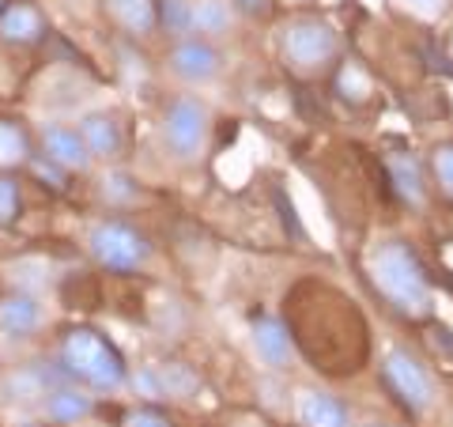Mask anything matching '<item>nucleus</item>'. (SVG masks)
I'll list each match as a JSON object with an SVG mask.
<instances>
[{"label":"nucleus","instance_id":"1","mask_svg":"<svg viewBox=\"0 0 453 427\" xmlns=\"http://www.w3.org/2000/svg\"><path fill=\"white\" fill-rule=\"evenodd\" d=\"M283 322L288 325H321V333H329L318 363H314L325 375L359 371L363 352H366V330H363V318L356 314L351 299L336 295L333 288H321V283H299L288 303H283Z\"/></svg>","mask_w":453,"mask_h":427},{"label":"nucleus","instance_id":"2","mask_svg":"<svg viewBox=\"0 0 453 427\" xmlns=\"http://www.w3.org/2000/svg\"><path fill=\"white\" fill-rule=\"evenodd\" d=\"M366 276H371L374 291L404 318L431 314V280L427 268L416 258V250L401 238L378 242L366 258Z\"/></svg>","mask_w":453,"mask_h":427},{"label":"nucleus","instance_id":"3","mask_svg":"<svg viewBox=\"0 0 453 427\" xmlns=\"http://www.w3.org/2000/svg\"><path fill=\"white\" fill-rule=\"evenodd\" d=\"M57 363H61L68 382L91 393H118L129 382L125 355L95 325H68L57 340Z\"/></svg>","mask_w":453,"mask_h":427},{"label":"nucleus","instance_id":"4","mask_svg":"<svg viewBox=\"0 0 453 427\" xmlns=\"http://www.w3.org/2000/svg\"><path fill=\"white\" fill-rule=\"evenodd\" d=\"M280 57L295 73H321L340 57V31L321 16H291L280 27Z\"/></svg>","mask_w":453,"mask_h":427},{"label":"nucleus","instance_id":"5","mask_svg":"<svg viewBox=\"0 0 453 427\" xmlns=\"http://www.w3.org/2000/svg\"><path fill=\"white\" fill-rule=\"evenodd\" d=\"M88 253L98 268L118 276H133L140 268H148L151 261V238L144 231H136L133 223L125 220H98L88 231Z\"/></svg>","mask_w":453,"mask_h":427},{"label":"nucleus","instance_id":"6","mask_svg":"<svg viewBox=\"0 0 453 427\" xmlns=\"http://www.w3.org/2000/svg\"><path fill=\"white\" fill-rule=\"evenodd\" d=\"M211 133V110L201 95H174L163 106V121H159V140L170 151V159L178 163H193L201 159V151L208 144Z\"/></svg>","mask_w":453,"mask_h":427},{"label":"nucleus","instance_id":"7","mask_svg":"<svg viewBox=\"0 0 453 427\" xmlns=\"http://www.w3.org/2000/svg\"><path fill=\"white\" fill-rule=\"evenodd\" d=\"M381 382H386V390L412 416H419V412H427L434 405V382L427 375V367L408 348H386V355H381Z\"/></svg>","mask_w":453,"mask_h":427},{"label":"nucleus","instance_id":"8","mask_svg":"<svg viewBox=\"0 0 453 427\" xmlns=\"http://www.w3.org/2000/svg\"><path fill=\"white\" fill-rule=\"evenodd\" d=\"M166 73L178 83H186V88H204V83H211L223 73V53L216 50L211 38L201 35L178 38L166 53Z\"/></svg>","mask_w":453,"mask_h":427},{"label":"nucleus","instance_id":"9","mask_svg":"<svg viewBox=\"0 0 453 427\" xmlns=\"http://www.w3.org/2000/svg\"><path fill=\"white\" fill-rule=\"evenodd\" d=\"M38 144H42V155L61 170H68V175H83V170L91 167V151L83 144L80 129H73V125H57V121L42 125Z\"/></svg>","mask_w":453,"mask_h":427},{"label":"nucleus","instance_id":"10","mask_svg":"<svg viewBox=\"0 0 453 427\" xmlns=\"http://www.w3.org/2000/svg\"><path fill=\"white\" fill-rule=\"evenodd\" d=\"M46 31L50 23L35 0H8L0 12V42H8V46H38Z\"/></svg>","mask_w":453,"mask_h":427},{"label":"nucleus","instance_id":"11","mask_svg":"<svg viewBox=\"0 0 453 427\" xmlns=\"http://www.w3.org/2000/svg\"><path fill=\"white\" fill-rule=\"evenodd\" d=\"M103 12L113 27L133 38H151L155 31H163V0H103Z\"/></svg>","mask_w":453,"mask_h":427},{"label":"nucleus","instance_id":"12","mask_svg":"<svg viewBox=\"0 0 453 427\" xmlns=\"http://www.w3.org/2000/svg\"><path fill=\"white\" fill-rule=\"evenodd\" d=\"M76 129H80V136H83V144H88L91 159H118V155L125 151V133H121V125H118V118H113V113H106V110L83 113Z\"/></svg>","mask_w":453,"mask_h":427},{"label":"nucleus","instance_id":"13","mask_svg":"<svg viewBox=\"0 0 453 427\" xmlns=\"http://www.w3.org/2000/svg\"><path fill=\"white\" fill-rule=\"evenodd\" d=\"M42 322H46V314H42V303L31 291L0 295V333L23 340V337H35L42 330Z\"/></svg>","mask_w":453,"mask_h":427},{"label":"nucleus","instance_id":"14","mask_svg":"<svg viewBox=\"0 0 453 427\" xmlns=\"http://www.w3.org/2000/svg\"><path fill=\"white\" fill-rule=\"evenodd\" d=\"M42 412H46L50 423L68 427V423H80V420L91 416L95 397H91V390L76 386V382H65V386H57V390H50L46 397H42Z\"/></svg>","mask_w":453,"mask_h":427},{"label":"nucleus","instance_id":"15","mask_svg":"<svg viewBox=\"0 0 453 427\" xmlns=\"http://www.w3.org/2000/svg\"><path fill=\"white\" fill-rule=\"evenodd\" d=\"M35 136L27 133V125L0 113V175H19L23 167L35 163Z\"/></svg>","mask_w":453,"mask_h":427},{"label":"nucleus","instance_id":"16","mask_svg":"<svg viewBox=\"0 0 453 427\" xmlns=\"http://www.w3.org/2000/svg\"><path fill=\"white\" fill-rule=\"evenodd\" d=\"M295 420L303 427H348V408L340 397L325 390H299V397H295Z\"/></svg>","mask_w":453,"mask_h":427},{"label":"nucleus","instance_id":"17","mask_svg":"<svg viewBox=\"0 0 453 427\" xmlns=\"http://www.w3.org/2000/svg\"><path fill=\"white\" fill-rule=\"evenodd\" d=\"M250 340H253V352H257L268 367H283V363L291 360L295 340L288 333V325H283V318H265V314L253 318Z\"/></svg>","mask_w":453,"mask_h":427},{"label":"nucleus","instance_id":"18","mask_svg":"<svg viewBox=\"0 0 453 427\" xmlns=\"http://www.w3.org/2000/svg\"><path fill=\"white\" fill-rule=\"evenodd\" d=\"M386 170H389V182L401 201L408 205H423V170L416 163V155H389L386 159Z\"/></svg>","mask_w":453,"mask_h":427},{"label":"nucleus","instance_id":"19","mask_svg":"<svg viewBox=\"0 0 453 427\" xmlns=\"http://www.w3.org/2000/svg\"><path fill=\"white\" fill-rule=\"evenodd\" d=\"M231 23H234L231 0H193V35L219 38L231 31Z\"/></svg>","mask_w":453,"mask_h":427},{"label":"nucleus","instance_id":"20","mask_svg":"<svg viewBox=\"0 0 453 427\" xmlns=\"http://www.w3.org/2000/svg\"><path fill=\"white\" fill-rule=\"evenodd\" d=\"M23 216V182L19 175H0V227H16Z\"/></svg>","mask_w":453,"mask_h":427},{"label":"nucleus","instance_id":"21","mask_svg":"<svg viewBox=\"0 0 453 427\" xmlns=\"http://www.w3.org/2000/svg\"><path fill=\"white\" fill-rule=\"evenodd\" d=\"M163 31L174 38H189L193 35V0H163Z\"/></svg>","mask_w":453,"mask_h":427},{"label":"nucleus","instance_id":"22","mask_svg":"<svg viewBox=\"0 0 453 427\" xmlns=\"http://www.w3.org/2000/svg\"><path fill=\"white\" fill-rule=\"evenodd\" d=\"M431 170H434V182L446 197H453V144H438L431 151Z\"/></svg>","mask_w":453,"mask_h":427},{"label":"nucleus","instance_id":"23","mask_svg":"<svg viewBox=\"0 0 453 427\" xmlns=\"http://www.w3.org/2000/svg\"><path fill=\"white\" fill-rule=\"evenodd\" d=\"M27 170H31V175H35L38 182H46V186H50L53 193H65V190H68V170H61L57 163H50L42 151L35 155V163L27 167Z\"/></svg>","mask_w":453,"mask_h":427},{"label":"nucleus","instance_id":"24","mask_svg":"<svg viewBox=\"0 0 453 427\" xmlns=\"http://www.w3.org/2000/svg\"><path fill=\"white\" fill-rule=\"evenodd\" d=\"M103 197L113 205H125V201H133L136 197V182L129 175H121V170H113V175L103 178Z\"/></svg>","mask_w":453,"mask_h":427},{"label":"nucleus","instance_id":"25","mask_svg":"<svg viewBox=\"0 0 453 427\" xmlns=\"http://www.w3.org/2000/svg\"><path fill=\"white\" fill-rule=\"evenodd\" d=\"M121 427H174L159 408H151V405H136V408H129L121 416Z\"/></svg>","mask_w":453,"mask_h":427},{"label":"nucleus","instance_id":"26","mask_svg":"<svg viewBox=\"0 0 453 427\" xmlns=\"http://www.w3.org/2000/svg\"><path fill=\"white\" fill-rule=\"evenodd\" d=\"M231 8L238 16H250V19H265L273 12V0H231Z\"/></svg>","mask_w":453,"mask_h":427},{"label":"nucleus","instance_id":"27","mask_svg":"<svg viewBox=\"0 0 453 427\" xmlns=\"http://www.w3.org/2000/svg\"><path fill=\"white\" fill-rule=\"evenodd\" d=\"M408 4H412L419 16H438V12L446 8V0H408Z\"/></svg>","mask_w":453,"mask_h":427},{"label":"nucleus","instance_id":"28","mask_svg":"<svg viewBox=\"0 0 453 427\" xmlns=\"http://www.w3.org/2000/svg\"><path fill=\"white\" fill-rule=\"evenodd\" d=\"M19 427H46V423H19Z\"/></svg>","mask_w":453,"mask_h":427},{"label":"nucleus","instance_id":"29","mask_svg":"<svg viewBox=\"0 0 453 427\" xmlns=\"http://www.w3.org/2000/svg\"><path fill=\"white\" fill-rule=\"evenodd\" d=\"M363 427H386V423H363Z\"/></svg>","mask_w":453,"mask_h":427},{"label":"nucleus","instance_id":"30","mask_svg":"<svg viewBox=\"0 0 453 427\" xmlns=\"http://www.w3.org/2000/svg\"><path fill=\"white\" fill-rule=\"evenodd\" d=\"M4 4H8V0H0V12H4Z\"/></svg>","mask_w":453,"mask_h":427}]
</instances>
